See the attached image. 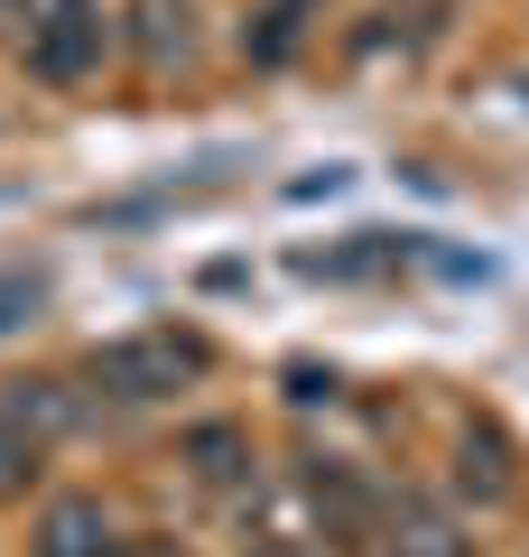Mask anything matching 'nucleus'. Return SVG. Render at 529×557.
I'll return each instance as SVG.
<instances>
[{
    "label": "nucleus",
    "instance_id": "423d86ee",
    "mask_svg": "<svg viewBox=\"0 0 529 557\" xmlns=\"http://www.w3.org/2000/svg\"><path fill=\"white\" fill-rule=\"evenodd\" d=\"M186 465H196L205 483H242L251 474V437H242V428H196V437H186Z\"/></svg>",
    "mask_w": 529,
    "mask_h": 557
},
{
    "label": "nucleus",
    "instance_id": "0eeeda50",
    "mask_svg": "<svg viewBox=\"0 0 529 557\" xmlns=\"http://www.w3.org/2000/svg\"><path fill=\"white\" fill-rule=\"evenodd\" d=\"M307 10H316V0H270L260 28H251V57H260V65H288L297 38H307Z\"/></svg>",
    "mask_w": 529,
    "mask_h": 557
},
{
    "label": "nucleus",
    "instance_id": "f03ea898",
    "mask_svg": "<svg viewBox=\"0 0 529 557\" xmlns=\"http://www.w3.org/2000/svg\"><path fill=\"white\" fill-rule=\"evenodd\" d=\"M28 65L47 84H84L102 65V0H47L28 28Z\"/></svg>",
    "mask_w": 529,
    "mask_h": 557
},
{
    "label": "nucleus",
    "instance_id": "1a4fd4ad",
    "mask_svg": "<svg viewBox=\"0 0 529 557\" xmlns=\"http://www.w3.org/2000/svg\"><path fill=\"white\" fill-rule=\"evenodd\" d=\"M28 474H38V446H28L20 428L0 418V502H10V493H28Z\"/></svg>",
    "mask_w": 529,
    "mask_h": 557
},
{
    "label": "nucleus",
    "instance_id": "39448f33",
    "mask_svg": "<svg viewBox=\"0 0 529 557\" xmlns=\"http://www.w3.org/2000/svg\"><path fill=\"white\" fill-rule=\"evenodd\" d=\"M0 418H10L28 446H47V437L75 428V391H65V381H0Z\"/></svg>",
    "mask_w": 529,
    "mask_h": 557
},
{
    "label": "nucleus",
    "instance_id": "9b49d317",
    "mask_svg": "<svg viewBox=\"0 0 529 557\" xmlns=\"http://www.w3.org/2000/svg\"><path fill=\"white\" fill-rule=\"evenodd\" d=\"M38 298H47V288H38L28 270H20V278H0V335H10V325H28V307H38Z\"/></svg>",
    "mask_w": 529,
    "mask_h": 557
},
{
    "label": "nucleus",
    "instance_id": "20e7f679",
    "mask_svg": "<svg viewBox=\"0 0 529 557\" xmlns=\"http://www.w3.org/2000/svg\"><path fill=\"white\" fill-rule=\"evenodd\" d=\"M131 47H139L149 75L186 65V57H196V10H186V0H139V10H131Z\"/></svg>",
    "mask_w": 529,
    "mask_h": 557
},
{
    "label": "nucleus",
    "instance_id": "f257e3e1",
    "mask_svg": "<svg viewBox=\"0 0 529 557\" xmlns=\"http://www.w3.org/2000/svg\"><path fill=\"white\" fill-rule=\"evenodd\" d=\"M186 381H205V335H186V325H139L94 354L102 399H176Z\"/></svg>",
    "mask_w": 529,
    "mask_h": 557
},
{
    "label": "nucleus",
    "instance_id": "6e6552de",
    "mask_svg": "<svg viewBox=\"0 0 529 557\" xmlns=\"http://www.w3.org/2000/svg\"><path fill=\"white\" fill-rule=\"evenodd\" d=\"M399 557H473L455 539V520H436L428 502H399Z\"/></svg>",
    "mask_w": 529,
    "mask_h": 557
},
{
    "label": "nucleus",
    "instance_id": "ddd939ff",
    "mask_svg": "<svg viewBox=\"0 0 529 557\" xmlns=\"http://www.w3.org/2000/svg\"><path fill=\"white\" fill-rule=\"evenodd\" d=\"M121 557H186V548H176V539H131Z\"/></svg>",
    "mask_w": 529,
    "mask_h": 557
},
{
    "label": "nucleus",
    "instance_id": "9d476101",
    "mask_svg": "<svg viewBox=\"0 0 529 557\" xmlns=\"http://www.w3.org/2000/svg\"><path fill=\"white\" fill-rule=\"evenodd\" d=\"M465 483H483V493H510V474H502V437H465Z\"/></svg>",
    "mask_w": 529,
    "mask_h": 557
},
{
    "label": "nucleus",
    "instance_id": "7ed1b4c3",
    "mask_svg": "<svg viewBox=\"0 0 529 557\" xmlns=\"http://www.w3.org/2000/svg\"><path fill=\"white\" fill-rule=\"evenodd\" d=\"M38 557H121V530H112V511L94 493H65L38 520Z\"/></svg>",
    "mask_w": 529,
    "mask_h": 557
},
{
    "label": "nucleus",
    "instance_id": "f8f14e48",
    "mask_svg": "<svg viewBox=\"0 0 529 557\" xmlns=\"http://www.w3.org/2000/svg\"><path fill=\"white\" fill-rule=\"evenodd\" d=\"M47 0H0V47H28V28H38Z\"/></svg>",
    "mask_w": 529,
    "mask_h": 557
},
{
    "label": "nucleus",
    "instance_id": "4468645a",
    "mask_svg": "<svg viewBox=\"0 0 529 557\" xmlns=\"http://www.w3.org/2000/svg\"><path fill=\"white\" fill-rule=\"evenodd\" d=\"M251 557H307V548H297V539H260Z\"/></svg>",
    "mask_w": 529,
    "mask_h": 557
}]
</instances>
